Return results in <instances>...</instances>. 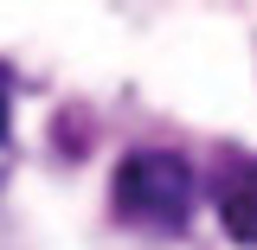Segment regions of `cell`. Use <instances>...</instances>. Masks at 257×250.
<instances>
[{"label": "cell", "instance_id": "1", "mask_svg": "<svg viewBox=\"0 0 257 250\" xmlns=\"http://www.w3.org/2000/svg\"><path fill=\"white\" fill-rule=\"evenodd\" d=\"M109 212L122 224H142V231H180L193 212V167L167 148H135L116 167Z\"/></svg>", "mask_w": 257, "mask_h": 250}, {"label": "cell", "instance_id": "2", "mask_svg": "<svg viewBox=\"0 0 257 250\" xmlns=\"http://www.w3.org/2000/svg\"><path fill=\"white\" fill-rule=\"evenodd\" d=\"M219 224L231 244L257 250V160H231V173L219 180Z\"/></svg>", "mask_w": 257, "mask_h": 250}, {"label": "cell", "instance_id": "3", "mask_svg": "<svg viewBox=\"0 0 257 250\" xmlns=\"http://www.w3.org/2000/svg\"><path fill=\"white\" fill-rule=\"evenodd\" d=\"M0 135H7V84H0Z\"/></svg>", "mask_w": 257, "mask_h": 250}]
</instances>
